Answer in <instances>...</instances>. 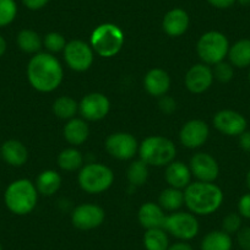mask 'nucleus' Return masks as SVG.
Instances as JSON below:
<instances>
[{"mask_svg": "<svg viewBox=\"0 0 250 250\" xmlns=\"http://www.w3.org/2000/svg\"><path fill=\"white\" fill-rule=\"evenodd\" d=\"M64 76L59 60L50 53H37L28 62L27 79L38 92L48 93L57 90Z\"/></svg>", "mask_w": 250, "mask_h": 250, "instance_id": "f257e3e1", "label": "nucleus"}, {"mask_svg": "<svg viewBox=\"0 0 250 250\" xmlns=\"http://www.w3.org/2000/svg\"><path fill=\"white\" fill-rule=\"evenodd\" d=\"M223 203V191L208 182L190 183L184 190V204L191 213L208 216L216 212Z\"/></svg>", "mask_w": 250, "mask_h": 250, "instance_id": "f03ea898", "label": "nucleus"}, {"mask_svg": "<svg viewBox=\"0 0 250 250\" xmlns=\"http://www.w3.org/2000/svg\"><path fill=\"white\" fill-rule=\"evenodd\" d=\"M4 201L10 212L18 216L28 215L37 206V188L28 179L15 180L6 188Z\"/></svg>", "mask_w": 250, "mask_h": 250, "instance_id": "7ed1b4c3", "label": "nucleus"}, {"mask_svg": "<svg viewBox=\"0 0 250 250\" xmlns=\"http://www.w3.org/2000/svg\"><path fill=\"white\" fill-rule=\"evenodd\" d=\"M140 160L147 166L163 167L173 162L177 155L175 145L165 136H148L139 145Z\"/></svg>", "mask_w": 250, "mask_h": 250, "instance_id": "20e7f679", "label": "nucleus"}, {"mask_svg": "<svg viewBox=\"0 0 250 250\" xmlns=\"http://www.w3.org/2000/svg\"><path fill=\"white\" fill-rule=\"evenodd\" d=\"M124 41V33L117 25L102 23L91 35V47L100 57L112 58L122 50Z\"/></svg>", "mask_w": 250, "mask_h": 250, "instance_id": "39448f33", "label": "nucleus"}, {"mask_svg": "<svg viewBox=\"0 0 250 250\" xmlns=\"http://www.w3.org/2000/svg\"><path fill=\"white\" fill-rule=\"evenodd\" d=\"M78 180L83 191L88 194H100L112 187L114 174L109 167L102 163H88L83 166Z\"/></svg>", "mask_w": 250, "mask_h": 250, "instance_id": "423d86ee", "label": "nucleus"}, {"mask_svg": "<svg viewBox=\"0 0 250 250\" xmlns=\"http://www.w3.org/2000/svg\"><path fill=\"white\" fill-rule=\"evenodd\" d=\"M229 47L228 38L223 33L218 31H210L199 38L196 52L204 64L216 65L217 62L225 60L228 55Z\"/></svg>", "mask_w": 250, "mask_h": 250, "instance_id": "0eeeda50", "label": "nucleus"}, {"mask_svg": "<svg viewBox=\"0 0 250 250\" xmlns=\"http://www.w3.org/2000/svg\"><path fill=\"white\" fill-rule=\"evenodd\" d=\"M163 229L177 239L188 242L198 235L200 226L194 213L179 211L166 217Z\"/></svg>", "mask_w": 250, "mask_h": 250, "instance_id": "6e6552de", "label": "nucleus"}, {"mask_svg": "<svg viewBox=\"0 0 250 250\" xmlns=\"http://www.w3.org/2000/svg\"><path fill=\"white\" fill-rule=\"evenodd\" d=\"M64 59L69 68L74 71L88 70L93 62L95 52L88 43L80 40H74L66 43L64 48Z\"/></svg>", "mask_w": 250, "mask_h": 250, "instance_id": "1a4fd4ad", "label": "nucleus"}, {"mask_svg": "<svg viewBox=\"0 0 250 250\" xmlns=\"http://www.w3.org/2000/svg\"><path fill=\"white\" fill-rule=\"evenodd\" d=\"M105 150L112 157L120 161L131 160L139 151L135 136L129 133L110 134L105 140Z\"/></svg>", "mask_w": 250, "mask_h": 250, "instance_id": "9d476101", "label": "nucleus"}, {"mask_svg": "<svg viewBox=\"0 0 250 250\" xmlns=\"http://www.w3.org/2000/svg\"><path fill=\"white\" fill-rule=\"evenodd\" d=\"M105 212L96 204H81L71 213V223L80 230H91L104 222Z\"/></svg>", "mask_w": 250, "mask_h": 250, "instance_id": "9b49d317", "label": "nucleus"}, {"mask_svg": "<svg viewBox=\"0 0 250 250\" xmlns=\"http://www.w3.org/2000/svg\"><path fill=\"white\" fill-rule=\"evenodd\" d=\"M110 102L107 96L100 92L86 95L79 103V112L83 119L88 122H98L105 118L109 113Z\"/></svg>", "mask_w": 250, "mask_h": 250, "instance_id": "f8f14e48", "label": "nucleus"}, {"mask_svg": "<svg viewBox=\"0 0 250 250\" xmlns=\"http://www.w3.org/2000/svg\"><path fill=\"white\" fill-rule=\"evenodd\" d=\"M213 126L227 136H239L247 130V119L232 109L220 110L213 117Z\"/></svg>", "mask_w": 250, "mask_h": 250, "instance_id": "ddd939ff", "label": "nucleus"}, {"mask_svg": "<svg viewBox=\"0 0 250 250\" xmlns=\"http://www.w3.org/2000/svg\"><path fill=\"white\" fill-rule=\"evenodd\" d=\"M210 135L208 125L204 120L193 119L185 123L180 129V143L188 148L201 147Z\"/></svg>", "mask_w": 250, "mask_h": 250, "instance_id": "4468645a", "label": "nucleus"}, {"mask_svg": "<svg viewBox=\"0 0 250 250\" xmlns=\"http://www.w3.org/2000/svg\"><path fill=\"white\" fill-rule=\"evenodd\" d=\"M213 71L208 64H195L187 71L184 78L185 86L191 93H203L208 91L212 86L213 83Z\"/></svg>", "mask_w": 250, "mask_h": 250, "instance_id": "2eb2a0df", "label": "nucleus"}, {"mask_svg": "<svg viewBox=\"0 0 250 250\" xmlns=\"http://www.w3.org/2000/svg\"><path fill=\"white\" fill-rule=\"evenodd\" d=\"M189 168L191 174L200 182L213 183L220 174V166L211 155L199 152L191 157Z\"/></svg>", "mask_w": 250, "mask_h": 250, "instance_id": "dca6fc26", "label": "nucleus"}, {"mask_svg": "<svg viewBox=\"0 0 250 250\" xmlns=\"http://www.w3.org/2000/svg\"><path fill=\"white\" fill-rule=\"evenodd\" d=\"M189 15L183 9H172L163 18V31L170 37H179L187 32L189 27Z\"/></svg>", "mask_w": 250, "mask_h": 250, "instance_id": "f3484780", "label": "nucleus"}, {"mask_svg": "<svg viewBox=\"0 0 250 250\" xmlns=\"http://www.w3.org/2000/svg\"><path fill=\"white\" fill-rule=\"evenodd\" d=\"M144 86L148 95L153 97H162L167 95L170 87V78L163 69H151L144 79Z\"/></svg>", "mask_w": 250, "mask_h": 250, "instance_id": "a211bd4d", "label": "nucleus"}, {"mask_svg": "<svg viewBox=\"0 0 250 250\" xmlns=\"http://www.w3.org/2000/svg\"><path fill=\"white\" fill-rule=\"evenodd\" d=\"M165 210L158 204L145 203L140 206L138 212V220L141 227L145 229H152V228H163L166 221Z\"/></svg>", "mask_w": 250, "mask_h": 250, "instance_id": "6ab92c4d", "label": "nucleus"}, {"mask_svg": "<svg viewBox=\"0 0 250 250\" xmlns=\"http://www.w3.org/2000/svg\"><path fill=\"white\" fill-rule=\"evenodd\" d=\"M165 178L168 185L175 189H185L188 185L190 184L191 180V170L189 166L184 165L179 161H173L169 165L166 166Z\"/></svg>", "mask_w": 250, "mask_h": 250, "instance_id": "aec40b11", "label": "nucleus"}, {"mask_svg": "<svg viewBox=\"0 0 250 250\" xmlns=\"http://www.w3.org/2000/svg\"><path fill=\"white\" fill-rule=\"evenodd\" d=\"M0 155L8 165L21 167L28 160V151L26 146L19 140H8L0 148Z\"/></svg>", "mask_w": 250, "mask_h": 250, "instance_id": "412c9836", "label": "nucleus"}, {"mask_svg": "<svg viewBox=\"0 0 250 250\" xmlns=\"http://www.w3.org/2000/svg\"><path fill=\"white\" fill-rule=\"evenodd\" d=\"M62 135L70 145L79 146L83 145L87 140L88 135H90V129H88V125L85 119L73 118L66 123L62 129Z\"/></svg>", "mask_w": 250, "mask_h": 250, "instance_id": "4be33fe9", "label": "nucleus"}, {"mask_svg": "<svg viewBox=\"0 0 250 250\" xmlns=\"http://www.w3.org/2000/svg\"><path fill=\"white\" fill-rule=\"evenodd\" d=\"M37 188L38 194H42L44 196H52L59 190L62 185V177L58 172L53 169L43 170L37 177L35 183Z\"/></svg>", "mask_w": 250, "mask_h": 250, "instance_id": "5701e85b", "label": "nucleus"}, {"mask_svg": "<svg viewBox=\"0 0 250 250\" xmlns=\"http://www.w3.org/2000/svg\"><path fill=\"white\" fill-rule=\"evenodd\" d=\"M229 62L233 66L244 69L250 66V40H239L230 45L228 50Z\"/></svg>", "mask_w": 250, "mask_h": 250, "instance_id": "b1692460", "label": "nucleus"}, {"mask_svg": "<svg viewBox=\"0 0 250 250\" xmlns=\"http://www.w3.org/2000/svg\"><path fill=\"white\" fill-rule=\"evenodd\" d=\"M232 238L223 230L208 233L201 242V250H232Z\"/></svg>", "mask_w": 250, "mask_h": 250, "instance_id": "393cba45", "label": "nucleus"}, {"mask_svg": "<svg viewBox=\"0 0 250 250\" xmlns=\"http://www.w3.org/2000/svg\"><path fill=\"white\" fill-rule=\"evenodd\" d=\"M158 205L165 211L175 212L184 205V191L175 188H167L158 196Z\"/></svg>", "mask_w": 250, "mask_h": 250, "instance_id": "a878e982", "label": "nucleus"}, {"mask_svg": "<svg viewBox=\"0 0 250 250\" xmlns=\"http://www.w3.org/2000/svg\"><path fill=\"white\" fill-rule=\"evenodd\" d=\"M144 247L146 250H168L169 239L163 228L146 229L144 234Z\"/></svg>", "mask_w": 250, "mask_h": 250, "instance_id": "bb28decb", "label": "nucleus"}, {"mask_svg": "<svg viewBox=\"0 0 250 250\" xmlns=\"http://www.w3.org/2000/svg\"><path fill=\"white\" fill-rule=\"evenodd\" d=\"M16 42H18L19 48L28 54H37L43 45L42 38L33 30L20 31L18 38H16Z\"/></svg>", "mask_w": 250, "mask_h": 250, "instance_id": "cd10ccee", "label": "nucleus"}, {"mask_svg": "<svg viewBox=\"0 0 250 250\" xmlns=\"http://www.w3.org/2000/svg\"><path fill=\"white\" fill-rule=\"evenodd\" d=\"M83 153L79 150H76L75 147L65 148V150H62V152L58 155V166H59L62 170L74 172V170L83 168Z\"/></svg>", "mask_w": 250, "mask_h": 250, "instance_id": "c85d7f7f", "label": "nucleus"}, {"mask_svg": "<svg viewBox=\"0 0 250 250\" xmlns=\"http://www.w3.org/2000/svg\"><path fill=\"white\" fill-rule=\"evenodd\" d=\"M53 113L60 119L70 120L79 112V103L69 96H62L53 103Z\"/></svg>", "mask_w": 250, "mask_h": 250, "instance_id": "c756f323", "label": "nucleus"}, {"mask_svg": "<svg viewBox=\"0 0 250 250\" xmlns=\"http://www.w3.org/2000/svg\"><path fill=\"white\" fill-rule=\"evenodd\" d=\"M129 183L134 187H143L148 179V166L143 160L134 161L126 172Z\"/></svg>", "mask_w": 250, "mask_h": 250, "instance_id": "7c9ffc66", "label": "nucleus"}, {"mask_svg": "<svg viewBox=\"0 0 250 250\" xmlns=\"http://www.w3.org/2000/svg\"><path fill=\"white\" fill-rule=\"evenodd\" d=\"M18 15V5L15 0H0V27L8 26Z\"/></svg>", "mask_w": 250, "mask_h": 250, "instance_id": "2f4dec72", "label": "nucleus"}, {"mask_svg": "<svg viewBox=\"0 0 250 250\" xmlns=\"http://www.w3.org/2000/svg\"><path fill=\"white\" fill-rule=\"evenodd\" d=\"M43 45L50 53H59L64 50L66 45V40L62 35L58 32H49L43 38Z\"/></svg>", "mask_w": 250, "mask_h": 250, "instance_id": "473e14b6", "label": "nucleus"}, {"mask_svg": "<svg viewBox=\"0 0 250 250\" xmlns=\"http://www.w3.org/2000/svg\"><path fill=\"white\" fill-rule=\"evenodd\" d=\"M213 78L217 79L220 83H229L234 76V70H233V65L230 62H220L216 65H213Z\"/></svg>", "mask_w": 250, "mask_h": 250, "instance_id": "72a5a7b5", "label": "nucleus"}, {"mask_svg": "<svg viewBox=\"0 0 250 250\" xmlns=\"http://www.w3.org/2000/svg\"><path fill=\"white\" fill-rule=\"evenodd\" d=\"M242 228V216L239 213H228L222 221V230L228 234H234Z\"/></svg>", "mask_w": 250, "mask_h": 250, "instance_id": "f704fd0d", "label": "nucleus"}, {"mask_svg": "<svg viewBox=\"0 0 250 250\" xmlns=\"http://www.w3.org/2000/svg\"><path fill=\"white\" fill-rule=\"evenodd\" d=\"M237 242L242 250H250V227H242L238 230Z\"/></svg>", "mask_w": 250, "mask_h": 250, "instance_id": "c9c22d12", "label": "nucleus"}, {"mask_svg": "<svg viewBox=\"0 0 250 250\" xmlns=\"http://www.w3.org/2000/svg\"><path fill=\"white\" fill-rule=\"evenodd\" d=\"M238 213L243 218L250 220V193L240 196L239 201H238Z\"/></svg>", "mask_w": 250, "mask_h": 250, "instance_id": "e433bc0d", "label": "nucleus"}, {"mask_svg": "<svg viewBox=\"0 0 250 250\" xmlns=\"http://www.w3.org/2000/svg\"><path fill=\"white\" fill-rule=\"evenodd\" d=\"M158 107L162 110L165 114H172L177 108V103H175L174 98L169 97V96L165 95L160 97V102H158Z\"/></svg>", "mask_w": 250, "mask_h": 250, "instance_id": "4c0bfd02", "label": "nucleus"}, {"mask_svg": "<svg viewBox=\"0 0 250 250\" xmlns=\"http://www.w3.org/2000/svg\"><path fill=\"white\" fill-rule=\"evenodd\" d=\"M49 0H22L23 5L30 10H40L43 6L47 5Z\"/></svg>", "mask_w": 250, "mask_h": 250, "instance_id": "58836bf2", "label": "nucleus"}, {"mask_svg": "<svg viewBox=\"0 0 250 250\" xmlns=\"http://www.w3.org/2000/svg\"><path fill=\"white\" fill-rule=\"evenodd\" d=\"M239 146L245 152L250 153V131L245 130L239 135Z\"/></svg>", "mask_w": 250, "mask_h": 250, "instance_id": "ea45409f", "label": "nucleus"}, {"mask_svg": "<svg viewBox=\"0 0 250 250\" xmlns=\"http://www.w3.org/2000/svg\"><path fill=\"white\" fill-rule=\"evenodd\" d=\"M208 1L217 9H228L235 3V0H208Z\"/></svg>", "mask_w": 250, "mask_h": 250, "instance_id": "a19ab883", "label": "nucleus"}, {"mask_svg": "<svg viewBox=\"0 0 250 250\" xmlns=\"http://www.w3.org/2000/svg\"><path fill=\"white\" fill-rule=\"evenodd\" d=\"M168 250H194L189 243L184 242V240H180V242L174 243V244L169 245Z\"/></svg>", "mask_w": 250, "mask_h": 250, "instance_id": "79ce46f5", "label": "nucleus"}, {"mask_svg": "<svg viewBox=\"0 0 250 250\" xmlns=\"http://www.w3.org/2000/svg\"><path fill=\"white\" fill-rule=\"evenodd\" d=\"M5 52H6V41L4 40L3 36L0 35V57H3Z\"/></svg>", "mask_w": 250, "mask_h": 250, "instance_id": "37998d69", "label": "nucleus"}, {"mask_svg": "<svg viewBox=\"0 0 250 250\" xmlns=\"http://www.w3.org/2000/svg\"><path fill=\"white\" fill-rule=\"evenodd\" d=\"M238 1H239L240 4H242V5H250V0H238Z\"/></svg>", "mask_w": 250, "mask_h": 250, "instance_id": "c03bdc74", "label": "nucleus"}, {"mask_svg": "<svg viewBox=\"0 0 250 250\" xmlns=\"http://www.w3.org/2000/svg\"><path fill=\"white\" fill-rule=\"evenodd\" d=\"M247 184H248V188H249V190H250V169L247 174Z\"/></svg>", "mask_w": 250, "mask_h": 250, "instance_id": "a18cd8bd", "label": "nucleus"}, {"mask_svg": "<svg viewBox=\"0 0 250 250\" xmlns=\"http://www.w3.org/2000/svg\"><path fill=\"white\" fill-rule=\"evenodd\" d=\"M0 250H3V247H1V244H0Z\"/></svg>", "mask_w": 250, "mask_h": 250, "instance_id": "49530a36", "label": "nucleus"}, {"mask_svg": "<svg viewBox=\"0 0 250 250\" xmlns=\"http://www.w3.org/2000/svg\"><path fill=\"white\" fill-rule=\"evenodd\" d=\"M248 78H249V81H250V70H249V76H248Z\"/></svg>", "mask_w": 250, "mask_h": 250, "instance_id": "de8ad7c7", "label": "nucleus"}]
</instances>
